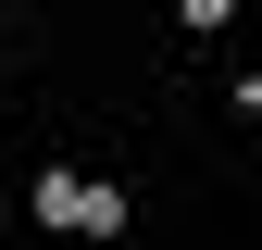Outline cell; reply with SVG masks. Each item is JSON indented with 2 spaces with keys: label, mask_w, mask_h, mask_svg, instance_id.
Here are the masks:
<instances>
[{
  "label": "cell",
  "mask_w": 262,
  "mask_h": 250,
  "mask_svg": "<svg viewBox=\"0 0 262 250\" xmlns=\"http://www.w3.org/2000/svg\"><path fill=\"white\" fill-rule=\"evenodd\" d=\"M187 25H200V38H225V25H237V0H175Z\"/></svg>",
  "instance_id": "1"
}]
</instances>
